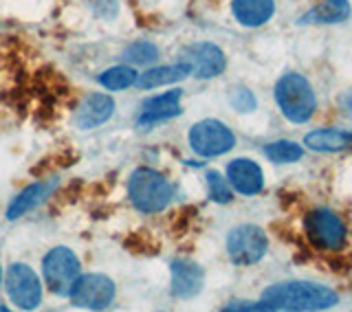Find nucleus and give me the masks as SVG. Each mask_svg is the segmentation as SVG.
I'll list each match as a JSON object with an SVG mask.
<instances>
[{"label":"nucleus","mask_w":352,"mask_h":312,"mask_svg":"<svg viewBox=\"0 0 352 312\" xmlns=\"http://www.w3.org/2000/svg\"><path fill=\"white\" fill-rule=\"evenodd\" d=\"M262 302L269 310L313 312L328 310L339 304V295L324 284L313 282H280L262 293Z\"/></svg>","instance_id":"1"},{"label":"nucleus","mask_w":352,"mask_h":312,"mask_svg":"<svg viewBox=\"0 0 352 312\" xmlns=\"http://www.w3.org/2000/svg\"><path fill=\"white\" fill-rule=\"evenodd\" d=\"M128 198L141 214H159L170 207L174 187L161 172L152 167H139L128 178Z\"/></svg>","instance_id":"2"},{"label":"nucleus","mask_w":352,"mask_h":312,"mask_svg":"<svg viewBox=\"0 0 352 312\" xmlns=\"http://www.w3.org/2000/svg\"><path fill=\"white\" fill-rule=\"evenodd\" d=\"M275 104L293 124H306L317 110V97L311 82L300 73H286L275 84Z\"/></svg>","instance_id":"3"},{"label":"nucleus","mask_w":352,"mask_h":312,"mask_svg":"<svg viewBox=\"0 0 352 312\" xmlns=\"http://www.w3.org/2000/svg\"><path fill=\"white\" fill-rule=\"evenodd\" d=\"M304 233L308 242L319 251H339L344 249L348 229L335 211L317 207L311 209L304 218Z\"/></svg>","instance_id":"4"},{"label":"nucleus","mask_w":352,"mask_h":312,"mask_svg":"<svg viewBox=\"0 0 352 312\" xmlns=\"http://www.w3.org/2000/svg\"><path fill=\"white\" fill-rule=\"evenodd\" d=\"M42 275L47 288L58 297H69L73 284L82 275L77 255L69 247H55L42 260Z\"/></svg>","instance_id":"5"},{"label":"nucleus","mask_w":352,"mask_h":312,"mask_svg":"<svg viewBox=\"0 0 352 312\" xmlns=\"http://www.w3.org/2000/svg\"><path fill=\"white\" fill-rule=\"evenodd\" d=\"M269 249V238L258 225H238L227 236V255L236 266L258 264Z\"/></svg>","instance_id":"6"},{"label":"nucleus","mask_w":352,"mask_h":312,"mask_svg":"<svg viewBox=\"0 0 352 312\" xmlns=\"http://www.w3.org/2000/svg\"><path fill=\"white\" fill-rule=\"evenodd\" d=\"M234 146L236 135L218 119H203L194 124L190 130V148L194 150V154L203 156V159L223 156L234 150Z\"/></svg>","instance_id":"7"},{"label":"nucleus","mask_w":352,"mask_h":312,"mask_svg":"<svg viewBox=\"0 0 352 312\" xmlns=\"http://www.w3.org/2000/svg\"><path fill=\"white\" fill-rule=\"evenodd\" d=\"M115 282L110 277L102 273H91V275H80L77 282L71 288V302L77 308H86V310H104L113 304L115 299Z\"/></svg>","instance_id":"8"},{"label":"nucleus","mask_w":352,"mask_h":312,"mask_svg":"<svg viewBox=\"0 0 352 312\" xmlns=\"http://www.w3.org/2000/svg\"><path fill=\"white\" fill-rule=\"evenodd\" d=\"M5 288L11 299V304L20 310H33L42 302V284L38 280L36 271L27 264H11L7 277H5Z\"/></svg>","instance_id":"9"},{"label":"nucleus","mask_w":352,"mask_h":312,"mask_svg":"<svg viewBox=\"0 0 352 312\" xmlns=\"http://www.w3.org/2000/svg\"><path fill=\"white\" fill-rule=\"evenodd\" d=\"M183 53H185L183 62L190 64L192 75H196L198 80H214V77H218L227 66V58L223 49L216 47L212 42L190 44Z\"/></svg>","instance_id":"10"},{"label":"nucleus","mask_w":352,"mask_h":312,"mask_svg":"<svg viewBox=\"0 0 352 312\" xmlns=\"http://www.w3.org/2000/svg\"><path fill=\"white\" fill-rule=\"evenodd\" d=\"M181 97H183V93L179 88H174V91H168L163 95L148 99V102H143L137 126L141 130H148V128L163 124V121L179 117L181 115Z\"/></svg>","instance_id":"11"},{"label":"nucleus","mask_w":352,"mask_h":312,"mask_svg":"<svg viewBox=\"0 0 352 312\" xmlns=\"http://www.w3.org/2000/svg\"><path fill=\"white\" fill-rule=\"evenodd\" d=\"M227 181L240 196H258L264 189V172L253 159H234L227 165Z\"/></svg>","instance_id":"12"},{"label":"nucleus","mask_w":352,"mask_h":312,"mask_svg":"<svg viewBox=\"0 0 352 312\" xmlns=\"http://www.w3.org/2000/svg\"><path fill=\"white\" fill-rule=\"evenodd\" d=\"M172 295L176 299H192L203 291L205 271L192 260H174L172 266Z\"/></svg>","instance_id":"13"},{"label":"nucleus","mask_w":352,"mask_h":312,"mask_svg":"<svg viewBox=\"0 0 352 312\" xmlns=\"http://www.w3.org/2000/svg\"><path fill=\"white\" fill-rule=\"evenodd\" d=\"M115 113V102L113 97L106 93H91L84 97V102L80 104L75 113V124L82 130H93L104 126L106 121L113 117Z\"/></svg>","instance_id":"14"},{"label":"nucleus","mask_w":352,"mask_h":312,"mask_svg":"<svg viewBox=\"0 0 352 312\" xmlns=\"http://www.w3.org/2000/svg\"><path fill=\"white\" fill-rule=\"evenodd\" d=\"M231 14L242 27H262L275 14V0H231Z\"/></svg>","instance_id":"15"},{"label":"nucleus","mask_w":352,"mask_h":312,"mask_svg":"<svg viewBox=\"0 0 352 312\" xmlns=\"http://www.w3.org/2000/svg\"><path fill=\"white\" fill-rule=\"evenodd\" d=\"M304 146L313 152H341L352 146L350 130H335V128H319L308 132L304 137Z\"/></svg>","instance_id":"16"},{"label":"nucleus","mask_w":352,"mask_h":312,"mask_svg":"<svg viewBox=\"0 0 352 312\" xmlns=\"http://www.w3.org/2000/svg\"><path fill=\"white\" fill-rule=\"evenodd\" d=\"M190 75H192V69L187 62H179L172 66H157V69H148L146 73H141L137 77V86L143 88V91H150V88L176 84Z\"/></svg>","instance_id":"17"},{"label":"nucleus","mask_w":352,"mask_h":312,"mask_svg":"<svg viewBox=\"0 0 352 312\" xmlns=\"http://www.w3.org/2000/svg\"><path fill=\"white\" fill-rule=\"evenodd\" d=\"M350 16V3L348 0H324L317 7L297 20L300 25H339V22L348 20Z\"/></svg>","instance_id":"18"},{"label":"nucleus","mask_w":352,"mask_h":312,"mask_svg":"<svg viewBox=\"0 0 352 312\" xmlns=\"http://www.w3.org/2000/svg\"><path fill=\"white\" fill-rule=\"evenodd\" d=\"M55 183H33L29 187H25L22 192L14 198V203L9 205L7 209V218L9 220H16L20 216L29 214L31 209H36L38 205H42L53 192Z\"/></svg>","instance_id":"19"},{"label":"nucleus","mask_w":352,"mask_h":312,"mask_svg":"<svg viewBox=\"0 0 352 312\" xmlns=\"http://www.w3.org/2000/svg\"><path fill=\"white\" fill-rule=\"evenodd\" d=\"M139 73L132 69V66H113V69H106L102 75L97 77L99 86H104L106 91H126V88L137 84Z\"/></svg>","instance_id":"20"},{"label":"nucleus","mask_w":352,"mask_h":312,"mask_svg":"<svg viewBox=\"0 0 352 312\" xmlns=\"http://www.w3.org/2000/svg\"><path fill=\"white\" fill-rule=\"evenodd\" d=\"M264 156L271 161V163H297L304 156V148L300 143L289 141V139H282V141H273L269 146H264Z\"/></svg>","instance_id":"21"},{"label":"nucleus","mask_w":352,"mask_h":312,"mask_svg":"<svg viewBox=\"0 0 352 312\" xmlns=\"http://www.w3.org/2000/svg\"><path fill=\"white\" fill-rule=\"evenodd\" d=\"M207 192H209V198H212L214 203H218V205H227V203H231V198H234V196H231L229 181L216 170L207 172Z\"/></svg>","instance_id":"22"},{"label":"nucleus","mask_w":352,"mask_h":312,"mask_svg":"<svg viewBox=\"0 0 352 312\" xmlns=\"http://www.w3.org/2000/svg\"><path fill=\"white\" fill-rule=\"evenodd\" d=\"M124 58L130 64H150V62H154L159 58V49L154 47L152 42L141 40V42L130 44V47L124 51Z\"/></svg>","instance_id":"23"},{"label":"nucleus","mask_w":352,"mask_h":312,"mask_svg":"<svg viewBox=\"0 0 352 312\" xmlns=\"http://www.w3.org/2000/svg\"><path fill=\"white\" fill-rule=\"evenodd\" d=\"M229 99H231V106L240 110V113H251V110L256 108V97H253V93L247 91V88H236Z\"/></svg>","instance_id":"24"},{"label":"nucleus","mask_w":352,"mask_h":312,"mask_svg":"<svg viewBox=\"0 0 352 312\" xmlns=\"http://www.w3.org/2000/svg\"><path fill=\"white\" fill-rule=\"evenodd\" d=\"M339 108H341V113H344L346 119H352V88H350V91H346L344 95H341V99H339Z\"/></svg>","instance_id":"25"},{"label":"nucleus","mask_w":352,"mask_h":312,"mask_svg":"<svg viewBox=\"0 0 352 312\" xmlns=\"http://www.w3.org/2000/svg\"><path fill=\"white\" fill-rule=\"evenodd\" d=\"M0 286H3V269H0Z\"/></svg>","instance_id":"26"}]
</instances>
